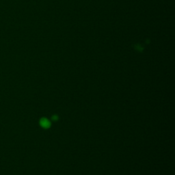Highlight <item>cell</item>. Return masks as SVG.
Returning <instances> with one entry per match:
<instances>
[{"label": "cell", "mask_w": 175, "mask_h": 175, "mask_svg": "<svg viewBox=\"0 0 175 175\" xmlns=\"http://www.w3.org/2000/svg\"><path fill=\"white\" fill-rule=\"evenodd\" d=\"M41 126H43L44 128H47V127H49L50 126V122H49L47 119H43V120H41Z\"/></svg>", "instance_id": "cell-1"}]
</instances>
